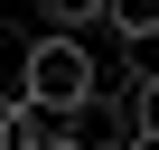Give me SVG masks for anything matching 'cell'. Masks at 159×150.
<instances>
[{"label": "cell", "instance_id": "1", "mask_svg": "<svg viewBox=\"0 0 159 150\" xmlns=\"http://www.w3.org/2000/svg\"><path fill=\"white\" fill-rule=\"evenodd\" d=\"M19 94H28V103H66V113H75V103L94 94V47L75 38V28H38V38L19 47Z\"/></svg>", "mask_w": 159, "mask_h": 150}, {"label": "cell", "instance_id": "2", "mask_svg": "<svg viewBox=\"0 0 159 150\" xmlns=\"http://www.w3.org/2000/svg\"><path fill=\"white\" fill-rule=\"evenodd\" d=\"M103 28H112L122 47H150V38H159V0H103Z\"/></svg>", "mask_w": 159, "mask_h": 150}, {"label": "cell", "instance_id": "3", "mask_svg": "<svg viewBox=\"0 0 159 150\" xmlns=\"http://www.w3.org/2000/svg\"><path fill=\"white\" fill-rule=\"evenodd\" d=\"M131 131H140V141L159 150V66H150L140 85H131Z\"/></svg>", "mask_w": 159, "mask_h": 150}, {"label": "cell", "instance_id": "4", "mask_svg": "<svg viewBox=\"0 0 159 150\" xmlns=\"http://www.w3.org/2000/svg\"><path fill=\"white\" fill-rule=\"evenodd\" d=\"M47 28H75V38L103 28V0H47Z\"/></svg>", "mask_w": 159, "mask_h": 150}, {"label": "cell", "instance_id": "5", "mask_svg": "<svg viewBox=\"0 0 159 150\" xmlns=\"http://www.w3.org/2000/svg\"><path fill=\"white\" fill-rule=\"evenodd\" d=\"M0 150H19V122H10V113H0Z\"/></svg>", "mask_w": 159, "mask_h": 150}, {"label": "cell", "instance_id": "6", "mask_svg": "<svg viewBox=\"0 0 159 150\" xmlns=\"http://www.w3.org/2000/svg\"><path fill=\"white\" fill-rule=\"evenodd\" d=\"M112 150H150V141H112Z\"/></svg>", "mask_w": 159, "mask_h": 150}, {"label": "cell", "instance_id": "7", "mask_svg": "<svg viewBox=\"0 0 159 150\" xmlns=\"http://www.w3.org/2000/svg\"><path fill=\"white\" fill-rule=\"evenodd\" d=\"M47 150H75V141H47Z\"/></svg>", "mask_w": 159, "mask_h": 150}]
</instances>
